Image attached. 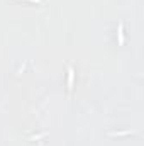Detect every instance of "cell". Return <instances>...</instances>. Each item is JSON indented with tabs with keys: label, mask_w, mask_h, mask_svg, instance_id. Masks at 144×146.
Here are the masks:
<instances>
[{
	"label": "cell",
	"mask_w": 144,
	"mask_h": 146,
	"mask_svg": "<svg viewBox=\"0 0 144 146\" xmlns=\"http://www.w3.org/2000/svg\"><path fill=\"white\" fill-rule=\"evenodd\" d=\"M73 78H75V72H73V68L70 66L68 68V90L73 88Z\"/></svg>",
	"instance_id": "1"
},
{
	"label": "cell",
	"mask_w": 144,
	"mask_h": 146,
	"mask_svg": "<svg viewBox=\"0 0 144 146\" xmlns=\"http://www.w3.org/2000/svg\"><path fill=\"white\" fill-rule=\"evenodd\" d=\"M27 2H34V3H39L41 0H27Z\"/></svg>",
	"instance_id": "4"
},
{
	"label": "cell",
	"mask_w": 144,
	"mask_h": 146,
	"mask_svg": "<svg viewBox=\"0 0 144 146\" xmlns=\"http://www.w3.org/2000/svg\"><path fill=\"white\" fill-rule=\"evenodd\" d=\"M119 44H124V33H122V24H119Z\"/></svg>",
	"instance_id": "2"
},
{
	"label": "cell",
	"mask_w": 144,
	"mask_h": 146,
	"mask_svg": "<svg viewBox=\"0 0 144 146\" xmlns=\"http://www.w3.org/2000/svg\"><path fill=\"white\" fill-rule=\"evenodd\" d=\"M124 134H131V131H122V133H112V136H124Z\"/></svg>",
	"instance_id": "3"
}]
</instances>
